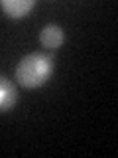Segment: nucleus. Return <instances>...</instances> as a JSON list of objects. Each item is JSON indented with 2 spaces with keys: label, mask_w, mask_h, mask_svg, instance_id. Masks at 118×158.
I'll return each instance as SVG.
<instances>
[{
  "label": "nucleus",
  "mask_w": 118,
  "mask_h": 158,
  "mask_svg": "<svg viewBox=\"0 0 118 158\" xmlns=\"http://www.w3.org/2000/svg\"><path fill=\"white\" fill-rule=\"evenodd\" d=\"M39 42L47 49H57L65 42V32H63V28L57 26V24H47V26L41 30V34H39Z\"/></svg>",
  "instance_id": "2"
},
{
  "label": "nucleus",
  "mask_w": 118,
  "mask_h": 158,
  "mask_svg": "<svg viewBox=\"0 0 118 158\" xmlns=\"http://www.w3.org/2000/svg\"><path fill=\"white\" fill-rule=\"evenodd\" d=\"M33 6H36L33 0H2L0 2V8L4 10V14L8 18H14V20L24 18Z\"/></svg>",
  "instance_id": "3"
},
{
  "label": "nucleus",
  "mask_w": 118,
  "mask_h": 158,
  "mask_svg": "<svg viewBox=\"0 0 118 158\" xmlns=\"http://www.w3.org/2000/svg\"><path fill=\"white\" fill-rule=\"evenodd\" d=\"M51 75H53V57L41 52H33L24 56L16 67L18 83L28 89L45 85L51 79Z\"/></svg>",
  "instance_id": "1"
},
{
  "label": "nucleus",
  "mask_w": 118,
  "mask_h": 158,
  "mask_svg": "<svg viewBox=\"0 0 118 158\" xmlns=\"http://www.w3.org/2000/svg\"><path fill=\"white\" fill-rule=\"evenodd\" d=\"M18 103V91L6 77H0V113L10 111Z\"/></svg>",
  "instance_id": "4"
}]
</instances>
